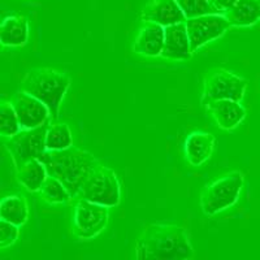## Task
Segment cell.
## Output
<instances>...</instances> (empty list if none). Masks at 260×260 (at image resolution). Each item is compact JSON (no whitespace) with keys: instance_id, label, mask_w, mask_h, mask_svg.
<instances>
[{"instance_id":"obj_21","label":"cell","mask_w":260,"mask_h":260,"mask_svg":"<svg viewBox=\"0 0 260 260\" xmlns=\"http://www.w3.org/2000/svg\"><path fill=\"white\" fill-rule=\"evenodd\" d=\"M73 146V134L67 124L51 122L46 136V147L48 151H61Z\"/></svg>"},{"instance_id":"obj_17","label":"cell","mask_w":260,"mask_h":260,"mask_svg":"<svg viewBox=\"0 0 260 260\" xmlns=\"http://www.w3.org/2000/svg\"><path fill=\"white\" fill-rule=\"evenodd\" d=\"M224 16L234 27L252 26L260 21V0H236Z\"/></svg>"},{"instance_id":"obj_4","label":"cell","mask_w":260,"mask_h":260,"mask_svg":"<svg viewBox=\"0 0 260 260\" xmlns=\"http://www.w3.org/2000/svg\"><path fill=\"white\" fill-rule=\"evenodd\" d=\"M245 176L240 171H232L204 187L201 192V207L207 216H213L232 207L242 191Z\"/></svg>"},{"instance_id":"obj_12","label":"cell","mask_w":260,"mask_h":260,"mask_svg":"<svg viewBox=\"0 0 260 260\" xmlns=\"http://www.w3.org/2000/svg\"><path fill=\"white\" fill-rule=\"evenodd\" d=\"M191 43L187 34L186 22L171 25L166 27V42L161 56L175 61H185L192 56Z\"/></svg>"},{"instance_id":"obj_15","label":"cell","mask_w":260,"mask_h":260,"mask_svg":"<svg viewBox=\"0 0 260 260\" xmlns=\"http://www.w3.org/2000/svg\"><path fill=\"white\" fill-rule=\"evenodd\" d=\"M216 138L208 132L197 130L187 136L185 141V156L192 167H199L212 157Z\"/></svg>"},{"instance_id":"obj_13","label":"cell","mask_w":260,"mask_h":260,"mask_svg":"<svg viewBox=\"0 0 260 260\" xmlns=\"http://www.w3.org/2000/svg\"><path fill=\"white\" fill-rule=\"evenodd\" d=\"M141 17L143 21L155 22L164 27L186 22L187 20L177 0H152L142 9Z\"/></svg>"},{"instance_id":"obj_10","label":"cell","mask_w":260,"mask_h":260,"mask_svg":"<svg viewBox=\"0 0 260 260\" xmlns=\"http://www.w3.org/2000/svg\"><path fill=\"white\" fill-rule=\"evenodd\" d=\"M9 101L17 113L21 129H32V127L42 126L52 120L48 107L43 102L39 101L38 98L32 96L31 94L24 90L16 92Z\"/></svg>"},{"instance_id":"obj_19","label":"cell","mask_w":260,"mask_h":260,"mask_svg":"<svg viewBox=\"0 0 260 260\" xmlns=\"http://www.w3.org/2000/svg\"><path fill=\"white\" fill-rule=\"evenodd\" d=\"M0 217L8 222L22 226L29 219V206L22 195H8L0 203Z\"/></svg>"},{"instance_id":"obj_9","label":"cell","mask_w":260,"mask_h":260,"mask_svg":"<svg viewBox=\"0 0 260 260\" xmlns=\"http://www.w3.org/2000/svg\"><path fill=\"white\" fill-rule=\"evenodd\" d=\"M231 27V22L224 15H204L187 18L186 29L192 52H197L210 42L219 39Z\"/></svg>"},{"instance_id":"obj_24","label":"cell","mask_w":260,"mask_h":260,"mask_svg":"<svg viewBox=\"0 0 260 260\" xmlns=\"http://www.w3.org/2000/svg\"><path fill=\"white\" fill-rule=\"evenodd\" d=\"M20 236V226L18 225L2 220L0 222V248H7L12 246Z\"/></svg>"},{"instance_id":"obj_14","label":"cell","mask_w":260,"mask_h":260,"mask_svg":"<svg viewBox=\"0 0 260 260\" xmlns=\"http://www.w3.org/2000/svg\"><path fill=\"white\" fill-rule=\"evenodd\" d=\"M204 107L212 115L217 126L224 130L236 129L246 117V110L242 104L231 99L208 102Z\"/></svg>"},{"instance_id":"obj_5","label":"cell","mask_w":260,"mask_h":260,"mask_svg":"<svg viewBox=\"0 0 260 260\" xmlns=\"http://www.w3.org/2000/svg\"><path fill=\"white\" fill-rule=\"evenodd\" d=\"M77 199H86L110 208L118 206L121 202V183L116 172L99 164L83 183Z\"/></svg>"},{"instance_id":"obj_6","label":"cell","mask_w":260,"mask_h":260,"mask_svg":"<svg viewBox=\"0 0 260 260\" xmlns=\"http://www.w3.org/2000/svg\"><path fill=\"white\" fill-rule=\"evenodd\" d=\"M110 221V207L77 199L73 211V234L80 241L94 240L104 231Z\"/></svg>"},{"instance_id":"obj_3","label":"cell","mask_w":260,"mask_h":260,"mask_svg":"<svg viewBox=\"0 0 260 260\" xmlns=\"http://www.w3.org/2000/svg\"><path fill=\"white\" fill-rule=\"evenodd\" d=\"M20 87L43 102L50 110L51 118L57 120L62 99L71 87V77L57 69L32 68L25 74Z\"/></svg>"},{"instance_id":"obj_22","label":"cell","mask_w":260,"mask_h":260,"mask_svg":"<svg viewBox=\"0 0 260 260\" xmlns=\"http://www.w3.org/2000/svg\"><path fill=\"white\" fill-rule=\"evenodd\" d=\"M21 130L20 120L11 101L2 103L0 108V134L4 138H11Z\"/></svg>"},{"instance_id":"obj_1","label":"cell","mask_w":260,"mask_h":260,"mask_svg":"<svg viewBox=\"0 0 260 260\" xmlns=\"http://www.w3.org/2000/svg\"><path fill=\"white\" fill-rule=\"evenodd\" d=\"M139 260H186L194 257V248L186 229L172 224H150L136 243Z\"/></svg>"},{"instance_id":"obj_25","label":"cell","mask_w":260,"mask_h":260,"mask_svg":"<svg viewBox=\"0 0 260 260\" xmlns=\"http://www.w3.org/2000/svg\"><path fill=\"white\" fill-rule=\"evenodd\" d=\"M213 3H215L216 8L220 11V13L224 15L225 11H228V9L236 3V0H213Z\"/></svg>"},{"instance_id":"obj_8","label":"cell","mask_w":260,"mask_h":260,"mask_svg":"<svg viewBox=\"0 0 260 260\" xmlns=\"http://www.w3.org/2000/svg\"><path fill=\"white\" fill-rule=\"evenodd\" d=\"M52 120L43 124L42 126L32 129H21L16 136L8 138L6 143L7 150L12 156L16 168L24 162L32 159H39L43 152L47 151L46 147V136Z\"/></svg>"},{"instance_id":"obj_16","label":"cell","mask_w":260,"mask_h":260,"mask_svg":"<svg viewBox=\"0 0 260 260\" xmlns=\"http://www.w3.org/2000/svg\"><path fill=\"white\" fill-rule=\"evenodd\" d=\"M29 39V21L24 15L4 18L0 27V42L3 47H22Z\"/></svg>"},{"instance_id":"obj_23","label":"cell","mask_w":260,"mask_h":260,"mask_svg":"<svg viewBox=\"0 0 260 260\" xmlns=\"http://www.w3.org/2000/svg\"><path fill=\"white\" fill-rule=\"evenodd\" d=\"M186 18L198 17L204 15H221L216 8L213 0H177Z\"/></svg>"},{"instance_id":"obj_7","label":"cell","mask_w":260,"mask_h":260,"mask_svg":"<svg viewBox=\"0 0 260 260\" xmlns=\"http://www.w3.org/2000/svg\"><path fill=\"white\" fill-rule=\"evenodd\" d=\"M247 80L224 68H216L206 76L202 106L208 102L231 99L241 102L247 90Z\"/></svg>"},{"instance_id":"obj_11","label":"cell","mask_w":260,"mask_h":260,"mask_svg":"<svg viewBox=\"0 0 260 260\" xmlns=\"http://www.w3.org/2000/svg\"><path fill=\"white\" fill-rule=\"evenodd\" d=\"M166 42V27L150 21H143L133 43V51L137 55L146 57L161 56Z\"/></svg>"},{"instance_id":"obj_2","label":"cell","mask_w":260,"mask_h":260,"mask_svg":"<svg viewBox=\"0 0 260 260\" xmlns=\"http://www.w3.org/2000/svg\"><path fill=\"white\" fill-rule=\"evenodd\" d=\"M48 176L56 177L64 183L74 199H77L83 183L101 162L89 151L72 147L61 151H46L39 157Z\"/></svg>"},{"instance_id":"obj_20","label":"cell","mask_w":260,"mask_h":260,"mask_svg":"<svg viewBox=\"0 0 260 260\" xmlns=\"http://www.w3.org/2000/svg\"><path fill=\"white\" fill-rule=\"evenodd\" d=\"M39 194L43 201L50 204H69L74 199L69 190L64 186V183L52 176L46 178Z\"/></svg>"},{"instance_id":"obj_18","label":"cell","mask_w":260,"mask_h":260,"mask_svg":"<svg viewBox=\"0 0 260 260\" xmlns=\"http://www.w3.org/2000/svg\"><path fill=\"white\" fill-rule=\"evenodd\" d=\"M48 172L39 159H32L16 168V178L30 192H39L43 186Z\"/></svg>"}]
</instances>
